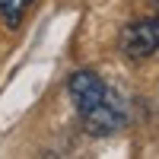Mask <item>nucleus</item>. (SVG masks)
I'll list each match as a JSON object with an SVG mask.
<instances>
[{"mask_svg": "<svg viewBox=\"0 0 159 159\" xmlns=\"http://www.w3.org/2000/svg\"><path fill=\"white\" fill-rule=\"evenodd\" d=\"M118 51L127 61H147L159 51V16H143L127 22L118 35Z\"/></svg>", "mask_w": 159, "mask_h": 159, "instance_id": "nucleus-1", "label": "nucleus"}, {"mask_svg": "<svg viewBox=\"0 0 159 159\" xmlns=\"http://www.w3.org/2000/svg\"><path fill=\"white\" fill-rule=\"evenodd\" d=\"M108 83L96 73V70H89V67H80L67 76V96L73 102V108L76 115H86L89 108H96V105H102L105 99H108Z\"/></svg>", "mask_w": 159, "mask_h": 159, "instance_id": "nucleus-2", "label": "nucleus"}, {"mask_svg": "<svg viewBox=\"0 0 159 159\" xmlns=\"http://www.w3.org/2000/svg\"><path fill=\"white\" fill-rule=\"evenodd\" d=\"M80 121H83V130L89 137H111V134H118L124 127L127 111H124L121 99L115 92H108V99L102 105H96V108H89L86 115H80Z\"/></svg>", "mask_w": 159, "mask_h": 159, "instance_id": "nucleus-3", "label": "nucleus"}, {"mask_svg": "<svg viewBox=\"0 0 159 159\" xmlns=\"http://www.w3.org/2000/svg\"><path fill=\"white\" fill-rule=\"evenodd\" d=\"M32 7H35V0H0V22L16 32Z\"/></svg>", "mask_w": 159, "mask_h": 159, "instance_id": "nucleus-4", "label": "nucleus"}]
</instances>
